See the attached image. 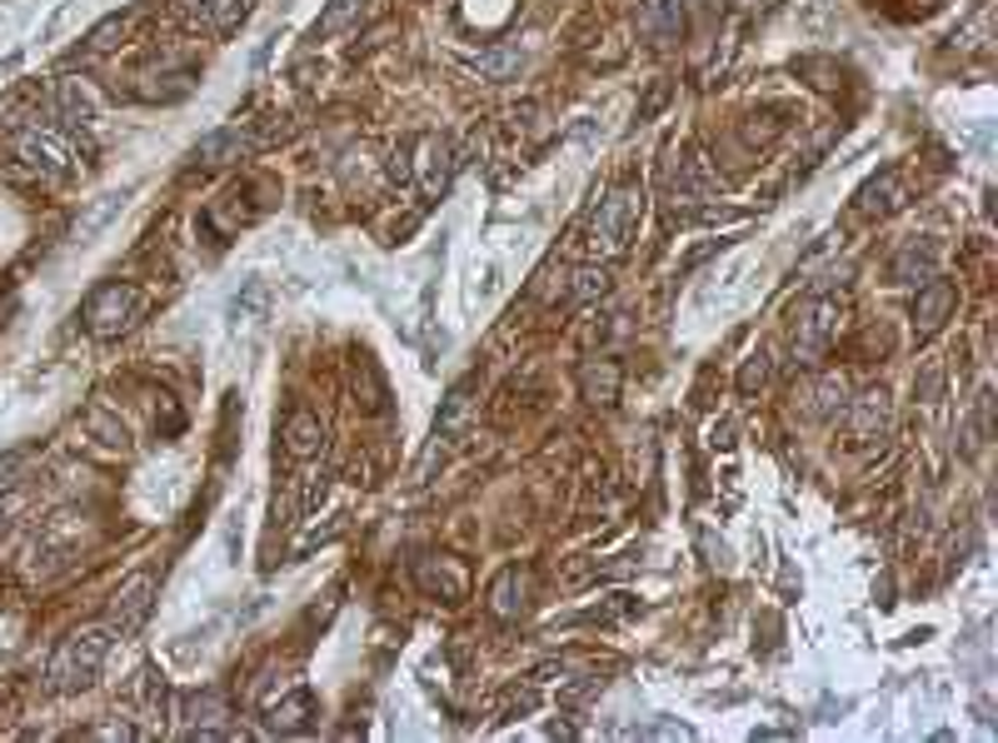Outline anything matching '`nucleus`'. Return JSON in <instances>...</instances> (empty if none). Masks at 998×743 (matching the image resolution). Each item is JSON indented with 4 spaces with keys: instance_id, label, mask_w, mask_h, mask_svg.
<instances>
[{
    "instance_id": "nucleus-16",
    "label": "nucleus",
    "mask_w": 998,
    "mask_h": 743,
    "mask_svg": "<svg viewBox=\"0 0 998 743\" xmlns=\"http://www.w3.org/2000/svg\"><path fill=\"white\" fill-rule=\"evenodd\" d=\"M894 195H899V175L889 170L884 180H874V185L864 190V206H858V210H864V215H884V210H894V206H899Z\"/></svg>"
},
{
    "instance_id": "nucleus-25",
    "label": "nucleus",
    "mask_w": 998,
    "mask_h": 743,
    "mask_svg": "<svg viewBox=\"0 0 998 743\" xmlns=\"http://www.w3.org/2000/svg\"><path fill=\"white\" fill-rule=\"evenodd\" d=\"M60 110H66L70 120H80V125H86V120L96 115V106H90V96H86L80 86H66V90H60Z\"/></svg>"
},
{
    "instance_id": "nucleus-8",
    "label": "nucleus",
    "mask_w": 998,
    "mask_h": 743,
    "mask_svg": "<svg viewBox=\"0 0 998 743\" xmlns=\"http://www.w3.org/2000/svg\"><path fill=\"white\" fill-rule=\"evenodd\" d=\"M958 304V290L949 280H929L919 290V300H913V330L919 334H933V330H944V320H949V310Z\"/></svg>"
},
{
    "instance_id": "nucleus-17",
    "label": "nucleus",
    "mask_w": 998,
    "mask_h": 743,
    "mask_svg": "<svg viewBox=\"0 0 998 743\" xmlns=\"http://www.w3.org/2000/svg\"><path fill=\"white\" fill-rule=\"evenodd\" d=\"M929 269H933V249H929V245H923V249H919V245H909L899 259H894V269H889V275H894L899 285H909L913 275H929Z\"/></svg>"
},
{
    "instance_id": "nucleus-24",
    "label": "nucleus",
    "mask_w": 998,
    "mask_h": 743,
    "mask_svg": "<svg viewBox=\"0 0 998 743\" xmlns=\"http://www.w3.org/2000/svg\"><path fill=\"white\" fill-rule=\"evenodd\" d=\"M764 379H769V355H754L744 365V375H739V395H759Z\"/></svg>"
},
{
    "instance_id": "nucleus-20",
    "label": "nucleus",
    "mask_w": 998,
    "mask_h": 743,
    "mask_svg": "<svg viewBox=\"0 0 998 743\" xmlns=\"http://www.w3.org/2000/svg\"><path fill=\"white\" fill-rule=\"evenodd\" d=\"M355 11H359V0H330V11L315 21V41H320V35H335L340 25H350V15H355Z\"/></svg>"
},
{
    "instance_id": "nucleus-2",
    "label": "nucleus",
    "mask_w": 998,
    "mask_h": 743,
    "mask_svg": "<svg viewBox=\"0 0 998 743\" xmlns=\"http://www.w3.org/2000/svg\"><path fill=\"white\" fill-rule=\"evenodd\" d=\"M640 215H644V190H640V185H614V190L599 200L595 215H589V249H599V255H619V249H630L634 230H640Z\"/></svg>"
},
{
    "instance_id": "nucleus-22",
    "label": "nucleus",
    "mask_w": 998,
    "mask_h": 743,
    "mask_svg": "<svg viewBox=\"0 0 998 743\" xmlns=\"http://www.w3.org/2000/svg\"><path fill=\"white\" fill-rule=\"evenodd\" d=\"M190 719H206V723H215V719H230V709H225V699H220V694H196V699H190Z\"/></svg>"
},
{
    "instance_id": "nucleus-13",
    "label": "nucleus",
    "mask_w": 998,
    "mask_h": 743,
    "mask_svg": "<svg viewBox=\"0 0 998 743\" xmlns=\"http://www.w3.org/2000/svg\"><path fill=\"white\" fill-rule=\"evenodd\" d=\"M320 444H325V430H320V420L310 410H295L290 424H285V450L295 454V459H315Z\"/></svg>"
},
{
    "instance_id": "nucleus-19",
    "label": "nucleus",
    "mask_w": 998,
    "mask_h": 743,
    "mask_svg": "<svg viewBox=\"0 0 998 743\" xmlns=\"http://www.w3.org/2000/svg\"><path fill=\"white\" fill-rule=\"evenodd\" d=\"M884 399H889L884 389H874V395H864V399H858V424H854L858 434H868L874 424H884V420H889V404H884Z\"/></svg>"
},
{
    "instance_id": "nucleus-4",
    "label": "nucleus",
    "mask_w": 998,
    "mask_h": 743,
    "mask_svg": "<svg viewBox=\"0 0 998 743\" xmlns=\"http://www.w3.org/2000/svg\"><path fill=\"white\" fill-rule=\"evenodd\" d=\"M131 314H135V290L110 280L86 300V330L96 334V340H115V334L131 324Z\"/></svg>"
},
{
    "instance_id": "nucleus-21",
    "label": "nucleus",
    "mask_w": 998,
    "mask_h": 743,
    "mask_svg": "<svg viewBox=\"0 0 998 743\" xmlns=\"http://www.w3.org/2000/svg\"><path fill=\"white\" fill-rule=\"evenodd\" d=\"M479 70H485V76H495V80H504L514 70V65H520V51H514V45H504V51H495V55H479Z\"/></svg>"
},
{
    "instance_id": "nucleus-1",
    "label": "nucleus",
    "mask_w": 998,
    "mask_h": 743,
    "mask_svg": "<svg viewBox=\"0 0 998 743\" xmlns=\"http://www.w3.org/2000/svg\"><path fill=\"white\" fill-rule=\"evenodd\" d=\"M110 654V629H76L51 658V689L55 694H80L96 684L100 664Z\"/></svg>"
},
{
    "instance_id": "nucleus-15",
    "label": "nucleus",
    "mask_w": 998,
    "mask_h": 743,
    "mask_svg": "<svg viewBox=\"0 0 998 743\" xmlns=\"http://www.w3.org/2000/svg\"><path fill=\"white\" fill-rule=\"evenodd\" d=\"M579 389H585V399L589 404H614V395H619V365H589L585 375H579Z\"/></svg>"
},
{
    "instance_id": "nucleus-6",
    "label": "nucleus",
    "mask_w": 998,
    "mask_h": 743,
    "mask_svg": "<svg viewBox=\"0 0 998 743\" xmlns=\"http://www.w3.org/2000/svg\"><path fill=\"white\" fill-rule=\"evenodd\" d=\"M15 151H21V160L25 165H35L41 175H70L76 170V155H70V145H66V135H55V130H41V125H31V130H21V141H15Z\"/></svg>"
},
{
    "instance_id": "nucleus-5",
    "label": "nucleus",
    "mask_w": 998,
    "mask_h": 743,
    "mask_svg": "<svg viewBox=\"0 0 998 743\" xmlns=\"http://www.w3.org/2000/svg\"><path fill=\"white\" fill-rule=\"evenodd\" d=\"M839 330V300H809L799 314V324H794V355L803 359V365H814L819 355L829 350V340H834Z\"/></svg>"
},
{
    "instance_id": "nucleus-12",
    "label": "nucleus",
    "mask_w": 998,
    "mask_h": 743,
    "mask_svg": "<svg viewBox=\"0 0 998 743\" xmlns=\"http://www.w3.org/2000/svg\"><path fill=\"white\" fill-rule=\"evenodd\" d=\"M450 180V145L440 135H424L420 141V190L424 195H440Z\"/></svg>"
},
{
    "instance_id": "nucleus-3",
    "label": "nucleus",
    "mask_w": 998,
    "mask_h": 743,
    "mask_svg": "<svg viewBox=\"0 0 998 743\" xmlns=\"http://www.w3.org/2000/svg\"><path fill=\"white\" fill-rule=\"evenodd\" d=\"M151 603H155V574L141 569L131 574V579L120 584L115 594H110V609H106V629L120 639H131L135 629L151 619Z\"/></svg>"
},
{
    "instance_id": "nucleus-10",
    "label": "nucleus",
    "mask_w": 998,
    "mask_h": 743,
    "mask_svg": "<svg viewBox=\"0 0 998 743\" xmlns=\"http://www.w3.org/2000/svg\"><path fill=\"white\" fill-rule=\"evenodd\" d=\"M414 574H420L424 589L440 594L445 603H459V599H465V589H469L465 569H459L455 559H434V554H430V559H420V569H414Z\"/></svg>"
},
{
    "instance_id": "nucleus-14",
    "label": "nucleus",
    "mask_w": 998,
    "mask_h": 743,
    "mask_svg": "<svg viewBox=\"0 0 998 743\" xmlns=\"http://www.w3.org/2000/svg\"><path fill=\"white\" fill-rule=\"evenodd\" d=\"M245 151H250V135H245L240 125H225V130H215V135H206V141H200L196 160H206V165H230V160H240Z\"/></svg>"
},
{
    "instance_id": "nucleus-18",
    "label": "nucleus",
    "mask_w": 998,
    "mask_h": 743,
    "mask_svg": "<svg viewBox=\"0 0 998 743\" xmlns=\"http://www.w3.org/2000/svg\"><path fill=\"white\" fill-rule=\"evenodd\" d=\"M569 280H575V285H569V295H565L569 304L595 300V295H605V290H609V275H605V269H575Z\"/></svg>"
},
{
    "instance_id": "nucleus-11",
    "label": "nucleus",
    "mask_w": 998,
    "mask_h": 743,
    "mask_svg": "<svg viewBox=\"0 0 998 743\" xmlns=\"http://www.w3.org/2000/svg\"><path fill=\"white\" fill-rule=\"evenodd\" d=\"M524 603H530V569H504L495 579V589H489V609L499 619H514L524 614Z\"/></svg>"
},
{
    "instance_id": "nucleus-7",
    "label": "nucleus",
    "mask_w": 998,
    "mask_h": 743,
    "mask_svg": "<svg viewBox=\"0 0 998 743\" xmlns=\"http://www.w3.org/2000/svg\"><path fill=\"white\" fill-rule=\"evenodd\" d=\"M634 25L650 45H674L684 35V0H644Z\"/></svg>"
},
{
    "instance_id": "nucleus-26",
    "label": "nucleus",
    "mask_w": 998,
    "mask_h": 743,
    "mask_svg": "<svg viewBox=\"0 0 998 743\" xmlns=\"http://www.w3.org/2000/svg\"><path fill=\"white\" fill-rule=\"evenodd\" d=\"M21 464H25V450H11V454H5V459H0V489H11L15 485V469H21Z\"/></svg>"
},
{
    "instance_id": "nucleus-23",
    "label": "nucleus",
    "mask_w": 998,
    "mask_h": 743,
    "mask_svg": "<svg viewBox=\"0 0 998 743\" xmlns=\"http://www.w3.org/2000/svg\"><path fill=\"white\" fill-rule=\"evenodd\" d=\"M125 25H131V15H110V21H100L96 31H90V51H110V45L125 35Z\"/></svg>"
},
{
    "instance_id": "nucleus-9",
    "label": "nucleus",
    "mask_w": 998,
    "mask_h": 743,
    "mask_svg": "<svg viewBox=\"0 0 998 743\" xmlns=\"http://www.w3.org/2000/svg\"><path fill=\"white\" fill-rule=\"evenodd\" d=\"M185 15H190V25H200L210 35H230L245 21V0H185Z\"/></svg>"
}]
</instances>
